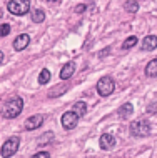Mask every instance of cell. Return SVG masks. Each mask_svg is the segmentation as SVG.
I'll return each instance as SVG.
<instances>
[{"instance_id":"cell-17","label":"cell","mask_w":157,"mask_h":158,"mask_svg":"<svg viewBox=\"0 0 157 158\" xmlns=\"http://www.w3.org/2000/svg\"><path fill=\"white\" fill-rule=\"evenodd\" d=\"M67 90V87L65 85H60V87H55V88H52V90L49 92V97L50 98H54V97H60L62 95V92H65Z\"/></svg>"},{"instance_id":"cell-20","label":"cell","mask_w":157,"mask_h":158,"mask_svg":"<svg viewBox=\"0 0 157 158\" xmlns=\"http://www.w3.org/2000/svg\"><path fill=\"white\" fill-rule=\"evenodd\" d=\"M10 33V25L8 23H3V25H0V37H5Z\"/></svg>"},{"instance_id":"cell-7","label":"cell","mask_w":157,"mask_h":158,"mask_svg":"<svg viewBox=\"0 0 157 158\" xmlns=\"http://www.w3.org/2000/svg\"><path fill=\"white\" fill-rule=\"evenodd\" d=\"M28 44H30V37L27 33H22V35H19L14 40V48L17 52H22V50H25L28 47Z\"/></svg>"},{"instance_id":"cell-15","label":"cell","mask_w":157,"mask_h":158,"mask_svg":"<svg viewBox=\"0 0 157 158\" xmlns=\"http://www.w3.org/2000/svg\"><path fill=\"white\" fill-rule=\"evenodd\" d=\"M134 112V106L130 105V103H125V105H122L120 108H119V115H120L122 118H127V117H130Z\"/></svg>"},{"instance_id":"cell-13","label":"cell","mask_w":157,"mask_h":158,"mask_svg":"<svg viewBox=\"0 0 157 158\" xmlns=\"http://www.w3.org/2000/svg\"><path fill=\"white\" fill-rule=\"evenodd\" d=\"M72 112L80 118V117H84V115L87 113V105L84 103V102H77V103L74 105V110H72Z\"/></svg>"},{"instance_id":"cell-1","label":"cell","mask_w":157,"mask_h":158,"mask_svg":"<svg viewBox=\"0 0 157 158\" xmlns=\"http://www.w3.org/2000/svg\"><path fill=\"white\" fill-rule=\"evenodd\" d=\"M22 110H24V100L20 97H14V98H10V100L3 105L2 117H5V118H15V117H19V115L22 113Z\"/></svg>"},{"instance_id":"cell-4","label":"cell","mask_w":157,"mask_h":158,"mask_svg":"<svg viewBox=\"0 0 157 158\" xmlns=\"http://www.w3.org/2000/svg\"><path fill=\"white\" fill-rule=\"evenodd\" d=\"M130 133L134 136H147L150 133V123L147 120H135L130 123Z\"/></svg>"},{"instance_id":"cell-9","label":"cell","mask_w":157,"mask_h":158,"mask_svg":"<svg viewBox=\"0 0 157 158\" xmlns=\"http://www.w3.org/2000/svg\"><path fill=\"white\" fill-rule=\"evenodd\" d=\"M99 145H100L102 150H110V148L116 145V138H114V135H110V133H104L99 140Z\"/></svg>"},{"instance_id":"cell-25","label":"cell","mask_w":157,"mask_h":158,"mask_svg":"<svg viewBox=\"0 0 157 158\" xmlns=\"http://www.w3.org/2000/svg\"><path fill=\"white\" fill-rule=\"evenodd\" d=\"M2 62H3V52L0 50V63H2Z\"/></svg>"},{"instance_id":"cell-2","label":"cell","mask_w":157,"mask_h":158,"mask_svg":"<svg viewBox=\"0 0 157 158\" xmlns=\"http://www.w3.org/2000/svg\"><path fill=\"white\" fill-rule=\"evenodd\" d=\"M19 145H20V138H19V136H10V138L2 145V148H0V155H2V158L14 156L17 153V150H19Z\"/></svg>"},{"instance_id":"cell-3","label":"cell","mask_w":157,"mask_h":158,"mask_svg":"<svg viewBox=\"0 0 157 158\" xmlns=\"http://www.w3.org/2000/svg\"><path fill=\"white\" fill-rule=\"evenodd\" d=\"M7 8L14 15H25L30 10V2L28 0H10L7 3Z\"/></svg>"},{"instance_id":"cell-26","label":"cell","mask_w":157,"mask_h":158,"mask_svg":"<svg viewBox=\"0 0 157 158\" xmlns=\"http://www.w3.org/2000/svg\"><path fill=\"white\" fill-rule=\"evenodd\" d=\"M50 2H57V0H50Z\"/></svg>"},{"instance_id":"cell-23","label":"cell","mask_w":157,"mask_h":158,"mask_svg":"<svg viewBox=\"0 0 157 158\" xmlns=\"http://www.w3.org/2000/svg\"><path fill=\"white\" fill-rule=\"evenodd\" d=\"M109 53H110V48H104L102 52H100V57H107Z\"/></svg>"},{"instance_id":"cell-8","label":"cell","mask_w":157,"mask_h":158,"mask_svg":"<svg viewBox=\"0 0 157 158\" xmlns=\"http://www.w3.org/2000/svg\"><path fill=\"white\" fill-rule=\"evenodd\" d=\"M44 120L45 118L42 117V115H33V117H30L27 122H25V128H27V130H37L39 127H42Z\"/></svg>"},{"instance_id":"cell-10","label":"cell","mask_w":157,"mask_h":158,"mask_svg":"<svg viewBox=\"0 0 157 158\" xmlns=\"http://www.w3.org/2000/svg\"><path fill=\"white\" fill-rule=\"evenodd\" d=\"M74 72H75V63L74 62L65 63V65L62 67V70H60V78L62 80H69L70 77L74 75Z\"/></svg>"},{"instance_id":"cell-11","label":"cell","mask_w":157,"mask_h":158,"mask_svg":"<svg viewBox=\"0 0 157 158\" xmlns=\"http://www.w3.org/2000/svg\"><path fill=\"white\" fill-rule=\"evenodd\" d=\"M157 47V37L155 35H147L142 40V50H154Z\"/></svg>"},{"instance_id":"cell-24","label":"cell","mask_w":157,"mask_h":158,"mask_svg":"<svg viewBox=\"0 0 157 158\" xmlns=\"http://www.w3.org/2000/svg\"><path fill=\"white\" fill-rule=\"evenodd\" d=\"M147 112H150V113H155V103H152V105H150V108H147Z\"/></svg>"},{"instance_id":"cell-5","label":"cell","mask_w":157,"mask_h":158,"mask_svg":"<svg viewBox=\"0 0 157 158\" xmlns=\"http://www.w3.org/2000/svg\"><path fill=\"white\" fill-rule=\"evenodd\" d=\"M114 88H116V83L110 77H102L97 83V92H99L100 97H109L114 92Z\"/></svg>"},{"instance_id":"cell-16","label":"cell","mask_w":157,"mask_h":158,"mask_svg":"<svg viewBox=\"0 0 157 158\" xmlns=\"http://www.w3.org/2000/svg\"><path fill=\"white\" fill-rule=\"evenodd\" d=\"M44 19H45V12H44V10L37 8V10L32 12V20H33L35 23H42V22H44Z\"/></svg>"},{"instance_id":"cell-12","label":"cell","mask_w":157,"mask_h":158,"mask_svg":"<svg viewBox=\"0 0 157 158\" xmlns=\"http://www.w3.org/2000/svg\"><path fill=\"white\" fill-rule=\"evenodd\" d=\"M146 75L150 77V78H155V77H157V60H155V58L147 63V67H146Z\"/></svg>"},{"instance_id":"cell-19","label":"cell","mask_w":157,"mask_h":158,"mask_svg":"<svg viewBox=\"0 0 157 158\" xmlns=\"http://www.w3.org/2000/svg\"><path fill=\"white\" fill-rule=\"evenodd\" d=\"M135 44H137V37H134V35H132V37L125 38V42L122 44V48H124V50H129V48H132Z\"/></svg>"},{"instance_id":"cell-6","label":"cell","mask_w":157,"mask_h":158,"mask_svg":"<svg viewBox=\"0 0 157 158\" xmlns=\"http://www.w3.org/2000/svg\"><path fill=\"white\" fill-rule=\"evenodd\" d=\"M79 123V117L74 112H65L62 115V127L65 130H74Z\"/></svg>"},{"instance_id":"cell-14","label":"cell","mask_w":157,"mask_h":158,"mask_svg":"<svg viewBox=\"0 0 157 158\" xmlns=\"http://www.w3.org/2000/svg\"><path fill=\"white\" fill-rule=\"evenodd\" d=\"M124 10L129 12V14H135V12L139 10V3L137 0H127V2L124 3Z\"/></svg>"},{"instance_id":"cell-22","label":"cell","mask_w":157,"mask_h":158,"mask_svg":"<svg viewBox=\"0 0 157 158\" xmlns=\"http://www.w3.org/2000/svg\"><path fill=\"white\" fill-rule=\"evenodd\" d=\"M82 12H85V5H84V3L75 7V14H82Z\"/></svg>"},{"instance_id":"cell-21","label":"cell","mask_w":157,"mask_h":158,"mask_svg":"<svg viewBox=\"0 0 157 158\" xmlns=\"http://www.w3.org/2000/svg\"><path fill=\"white\" fill-rule=\"evenodd\" d=\"M32 158H50V153L49 152H39V153H35Z\"/></svg>"},{"instance_id":"cell-18","label":"cell","mask_w":157,"mask_h":158,"mask_svg":"<svg viewBox=\"0 0 157 158\" xmlns=\"http://www.w3.org/2000/svg\"><path fill=\"white\" fill-rule=\"evenodd\" d=\"M50 80V72L47 70V68H44V70L40 72V75H39V83L40 85H45Z\"/></svg>"}]
</instances>
